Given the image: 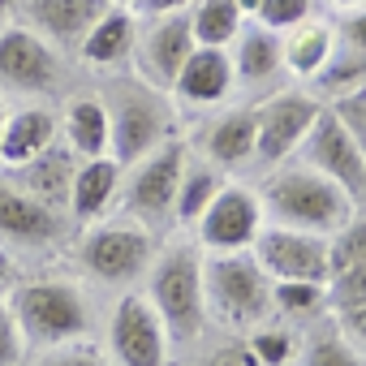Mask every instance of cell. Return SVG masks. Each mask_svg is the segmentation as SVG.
Here are the masks:
<instances>
[{"label":"cell","instance_id":"cell-5","mask_svg":"<svg viewBox=\"0 0 366 366\" xmlns=\"http://www.w3.org/2000/svg\"><path fill=\"white\" fill-rule=\"evenodd\" d=\"M155 250H159V233L142 229L129 216H104L95 224H82V233L74 237V263L95 285H108V289L138 285Z\"/></svg>","mask_w":366,"mask_h":366},{"label":"cell","instance_id":"cell-16","mask_svg":"<svg viewBox=\"0 0 366 366\" xmlns=\"http://www.w3.org/2000/svg\"><path fill=\"white\" fill-rule=\"evenodd\" d=\"M237 86V74H233V56L229 48H203L194 44V52L186 56V65L177 69L168 95L177 108H186V112H212L220 108Z\"/></svg>","mask_w":366,"mask_h":366},{"label":"cell","instance_id":"cell-12","mask_svg":"<svg viewBox=\"0 0 366 366\" xmlns=\"http://www.w3.org/2000/svg\"><path fill=\"white\" fill-rule=\"evenodd\" d=\"M168 332L147 302V293H125L117 297L108 315V349L117 366H168Z\"/></svg>","mask_w":366,"mask_h":366},{"label":"cell","instance_id":"cell-27","mask_svg":"<svg viewBox=\"0 0 366 366\" xmlns=\"http://www.w3.org/2000/svg\"><path fill=\"white\" fill-rule=\"evenodd\" d=\"M190 18V31H194V44L203 48H229L246 22V14L237 9V0H194L186 9Z\"/></svg>","mask_w":366,"mask_h":366},{"label":"cell","instance_id":"cell-23","mask_svg":"<svg viewBox=\"0 0 366 366\" xmlns=\"http://www.w3.org/2000/svg\"><path fill=\"white\" fill-rule=\"evenodd\" d=\"M229 48H233V52H229V56H233V74H237L242 86H267L272 78L285 74V61H280V35L267 31V26H259L254 18L242 22L237 39H233Z\"/></svg>","mask_w":366,"mask_h":366},{"label":"cell","instance_id":"cell-19","mask_svg":"<svg viewBox=\"0 0 366 366\" xmlns=\"http://www.w3.org/2000/svg\"><path fill=\"white\" fill-rule=\"evenodd\" d=\"M194 155L212 159L220 172H237L246 164H254V108H224L212 121H203V129L190 142Z\"/></svg>","mask_w":366,"mask_h":366},{"label":"cell","instance_id":"cell-9","mask_svg":"<svg viewBox=\"0 0 366 366\" xmlns=\"http://www.w3.org/2000/svg\"><path fill=\"white\" fill-rule=\"evenodd\" d=\"M263 203L259 190L246 181H224L216 190V199L207 203V212L194 220V242L207 254H224V250H250L259 229H263Z\"/></svg>","mask_w":366,"mask_h":366},{"label":"cell","instance_id":"cell-17","mask_svg":"<svg viewBox=\"0 0 366 366\" xmlns=\"http://www.w3.org/2000/svg\"><path fill=\"white\" fill-rule=\"evenodd\" d=\"M108 14V0H18V18L61 56L78 52L86 31Z\"/></svg>","mask_w":366,"mask_h":366},{"label":"cell","instance_id":"cell-36","mask_svg":"<svg viewBox=\"0 0 366 366\" xmlns=\"http://www.w3.org/2000/svg\"><path fill=\"white\" fill-rule=\"evenodd\" d=\"M22 357H26V336L18 327L5 293H0V366H22Z\"/></svg>","mask_w":366,"mask_h":366},{"label":"cell","instance_id":"cell-4","mask_svg":"<svg viewBox=\"0 0 366 366\" xmlns=\"http://www.w3.org/2000/svg\"><path fill=\"white\" fill-rule=\"evenodd\" d=\"M147 302L155 306L168 340L186 345L199 340L207 323V302H203V250L199 242H172L159 246L151 267H147Z\"/></svg>","mask_w":366,"mask_h":366},{"label":"cell","instance_id":"cell-2","mask_svg":"<svg viewBox=\"0 0 366 366\" xmlns=\"http://www.w3.org/2000/svg\"><path fill=\"white\" fill-rule=\"evenodd\" d=\"M259 203H263L267 224L306 229V233H323V237H332L357 212V203L336 181H327L310 164H276L259 186Z\"/></svg>","mask_w":366,"mask_h":366},{"label":"cell","instance_id":"cell-14","mask_svg":"<svg viewBox=\"0 0 366 366\" xmlns=\"http://www.w3.org/2000/svg\"><path fill=\"white\" fill-rule=\"evenodd\" d=\"M250 254L272 280H323L327 285V237L285 224H263Z\"/></svg>","mask_w":366,"mask_h":366},{"label":"cell","instance_id":"cell-28","mask_svg":"<svg viewBox=\"0 0 366 366\" xmlns=\"http://www.w3.org/2000/svg\"><path fill=\"white\" fill-rule=\"evenodd\" d=\"M357 86H366V52H353V48L336 44L332 56L323 61V69L310 78V95H319L327 104V99H336L345 91H357Z\"/></svg>","mask_w":366,"mask_h":366},{"label":"cell","instance_id":"cell-29","mask_svg":"<svg viewBox=\"0 0 366 366\" xmlns=\"http://www.w3.org/2000/svg\"><path fill=\"white\" fill-rule=\"evenodd\" d=\"M297 353H302V366H362V353L345 340L336 319L315 323V332L297 340Z\"/></svg>","mask_w":366,"mask_h":366},{"label":"cell","instance_id":"cell-18","mask_svg":"<svg viewBox=\"0 0 366 366\" xmlns=\"http://www.w3.org/2000/svg\"><path fill=\"white\" fill-rule=\"evenodd\" d=\"M121 177H125V164L112 159V155L78 159L74 181H69V224H74V229L112 216L117 194H121Z\"/></svg>","mask_w":366,"mask_h":366},{"label":"cell","instance_id":"cell-35","mask_svg":"<svg viewBox=\"0 0 366 366\" xmlns=\"http://www.w3.org/2000/svg\"><path fill=\"white\" fill-rule=\"evenodd\" d=\"M302 18H310V0H259V5H254V22L276 31V35L297 26Z\"/></svg>","mask_w":366,"mask_h":366},{"label":"cell","instance_id":"cell-21","mask_svg":"<svg viewBox=\"0 0 366 366\" xmlns=\"http://www.w3.org/2000/svg\"><path fill=\"white\" fill-rule=\"evenodd\" d=\"M61 138V117L48 104H22L5 117V134H0V168H18L48 151Z\"/></svg>","mask_w":366,"mask_h":366},{"label":"cell","instance_id":"cell-44","mask_svg":"<svg viewBox=\"0 0 366 366\" xmlns=\"http://www.w3.org/2000/svg\"><path fill=\"white\" fill-rule=\"evenodd\" d=\"M336 9H353V5H366V0H332Z\"/></svg>","mask_w":366,"mask_h":366},{"label":"cell","instance_id":"cell-11","mask_svg":"<svg viewBox=\"0 0 366 366\" xmlns=\"http://www.w3.org/2000/svg\"><path fill=\"white\" fill-rule=\"evenodd\" d=\"M65 78V56L31 26L0 31V86L14 95H52Z\"/></svg>","mask_w":366,"mask_h":366},{"label":"cell","instance_id":"cell-41","mask_svg":"<svg viewBox=\"0 0 366 366\" xmlns=\"http://www.w3.org/2000/svg\"><path fill=\"white\" fill-rule=\"evenodd\" d=\"M194 0H134V18H164V14H186Z\"/></svg>","mask_w":366,"mask_h":366},{"label":"cell","instance_id":"cell-10","mask_svg":"<svg viewBox=\"0 0 366 366\" xmlns=\"http://www.w3.org/2000/svg\"><path fill=\"white\" fill-rule=\"evenodd\" d=\"M323 99L310 91H276L254 108V164H285L289 155H297L302 138L310 134V125L319 121Z\"/></svg>","mask_w":366,"mask_h":366},{"label":"cell","instance_id":"cell-30","mask_svg":"<svg viewBox=\"0 0 366 366\" xmlns=\"http://www.w3.org/2000/svg\"><path fill=\"white\" fill-rule=\"evenodd\" d=\"M272 310L285 319H319L327 310V285L323 280H272Z\"/></svg>","mask_w":366,"mask_h":366},{"label":"cell","instance_id":"cell-1","mask_svg":"<svg viewBox=\"0 0 366 366\" xmlns=\"http://www.w3.org/2000/svg\"><path fill=\"white\" fill-rule=\"evenodd\" d=\"M108 112V155L121 164L142 159L159 142L177 138V104L164 86H151L138 74H117L99 91Z\"/></svg>","mask_w":366,"mask_h":366},{"label":"cell","instance_id":"cell-7","mask_svg":"<svg viewBox=\"0 0 366 366\" xmlns=\"http://www.w3.org/2000/svg\"><path fill=\"white\" fill-rule=\"evenodd\" d=\"M190 155L186 138H168L155 151H147L142 159L125 164L121 177V194H117V216L138 220L151 233H164L172 224V203H177V181H181V164Z\"/></svg>","mask_w":366,"mask_h":366},{"label":"cell","instance_id":"cell-20","mask_svg":"<svg viewBox=\"0 0 366 366\" xmlns=\"http://www.w3.org/2000/svg\"><path fill=\"white\" fill-rule=\"evenodd\" d=\"M74 168H78V155L56 138L48 151H39L35 159H26L18 168H5V172L18 181L31 199H39L44 207L69 216V181H74Z\"/></svg>","mask_w":366,"mask_h":366},{"label":"cell","instance_id":"cell-26","mask_svg":"<svg viewBox=\"0 0 366 366\" xmlns=\"http://www.w3.org/2000/svg\"><path fill=\"white\" fill-rule=\"evenodd\" d=\"M229 181V172H220L212 159L203 155H186V164H181V181H177V203H172V224L181 229H194V220L207 212V203L216 199V190Z\"/></svg>","mask_w":366,"mask_h":366},{"label":"cell","instance_id":"cell-43","mask_svg":"<svg viewBox=\"0 0 366 366\" xmlns=\"http://www.w3.org/2000/svg\"><path fill=\"white\" fill-rule=\"evenodd\" d=\"M18 14V0H0V22H9Z\"/></svg>","mask_w":366,"mask_h":366},{"label":"cell","instance_id":"cell-25","mask_svg":"<svg viewBox=\"0 0 366 366\" xmlns=\"http://www.w3.org/2000/svg\"><path fill=\"white\" fill-rule=\"evenodd\" d=\"M61 142L78 155H108V112L99 95H74L61 112Z\"/></svg>","mask_w":366,"mask_h":366},{"label":"cell","instance_id":"cell-38","mask_svg":"<svg viewBox=\"0 0 366 366\" xmlns=\"http://www.w3.org/2000/svg\"><path fill=\"white\" fill-rule=\"evenodd\" d=\"M332 31H336V44H345V48H353V52H366V5L345 9V18H340Z\"/></svg>","mask_w":366,"mask_h":366},{"label":"cell","instance_id":"cell-22","mask_svg":"<svg viewBox=\"0 0 366 366\" xmlns=\"http://www.w3.org/2000/svg\"><path fill=\"white\" fill-rule=\"evenodd\" d=\"M134 35H138V18L134 9H121V5H108V14L86 31V39L78 44V56L91 65V69H125L129 56H134Z\"/></svg>","mask_w":366,"mask_h":366},{"label":"cell","instance_id":"cell-32","mask_svg":"<svg viewBox=\"0 0 366 366\" xmlns=\"http://www.w3.org/2000/svg\"><path fill=\"white\" fill-rule=\"evenodd\" d=\"M366 259V216H349L332 237H327V276L345 272L349 263H362Z\"/></svg>","mask_w":366,"mask_h":366},{"label":"cell","instance_id":"cell-24","mask_svg":"<svg viewBox=\"0 0 366 366\" xmlns=\"http://www.w3.org/2000/svg\"><path fill=\"white\" fill-rule=\"evenodd\" d=\"M332 48H336V31L323 18H302L297 26L280 31V61L293 78L310 82L323 69V61L332 56Z\"/></svg>","mask_w":366,"mask_h":366},{"label":"cell","instance_id":"cell-6","mask_svg":"<svg viewBox=\"0 0 366 366\" xmlns=\"http://www.w3.org/2000/svg\"><path fill=\"white\" fill-rule=\"evenodd\" d=\"M203 302L207 319L224 327H259L272 315V276L259 267L250 250L203 254Z\"/></svg>","mask_w":366,"mask_h":366},{"label":"cell","instance_id":"cell-15","mask_svg":"<svg viewBox=\"0 0 366 366\" xmlns=\"http://www.w3.org/2000/svg\"><path fill=\"white\" fill-rule=\"evenodd\" d=\"M194 52V31L186 14H164V18H138L134 35V74L147 78L151 86H172L177 69Z\"/></svg>","mask_w":366,"mask_h":366},{"label":"cell","instance_id":"cell-34","mask_svg":"<svg viewBox=\"0 0 366 366\" xmlns=\"http://www.w3.org/2000/svg\"><path fill=\"white\" fill-rule=\"evenodd\" d=\"M327 112L345 125V134L357 142V151L366 155V86H357V91H345V95H336V99H327Z\"/></svg>","mask_w":366,"mask_h":366},{"label":"cell","instance_id":"cell-13","mask_svg":"<svg viewBox=\"0 0 366 366\" xmlns=\"http://www.w3.org/2000/svg\"><path fill=\"white\" fill-rule=\"evenodd\" d=\"M297 155H302V164H310L315 172H323L327 181H336L353 203H366V155L345 134V125L327 112V104H323L319 121L310 125V134L302 138Z\"/></svg>","mask_w":366,"mask_h":366},{"label":"cell","instance_id":"cell-45","mask_svg":"<svg viewBox=\"0 0 366 366\" xmlns=\"http://www.w3.org/2000/svg\"><path fill=\"white\" fill-rule=\"evenodd\" d=\"M5 117H9V108H5V99H0V134H5Z\"/></svg>","mask_w":366,"mask_h":366},{"label":"cell","instance_id":"cell-40","mask_svg":"<svg viewBox=\"0 0 366 366\" xmlns=\"http://www.w3.org/2000/svg\"><path fill=\"white\" fill-rule=\"evenodd\" d=\"M203 366H259V362H254V353L246 349V340H233V345H220V349H212Z\"/></svg>","mask_w":366,"mask_h":366},{"label":"cell","instance_id":"cell-42","mask_svg":"<svg viewBox=\"0 0 366 366\" xmlns=\"http://www.w3.org/2000/svg\"><path fill=\"white\" fill-rule=\"evenodd\" d=\"M14 285V259L5 254V250H0V293H5Z\"/></svg>","mask_w":366,"mask_h":366},{"label":"cell","instance_id":"cell-31","mask_svg":"<svg viewBox=\"0 0 366 366\" xmlns=\"http://www.w3.org/2000/svg\"><path fill=\"white\" fill-rule=\"evenodd\" d=\"M246 349L254 353L259 366H289V362L297 357V336H293V327H272V323L263 319L259 327H250Z\"/></svg>","mask_w":366,"mask_h":366},{"label":"cell","instance_id":"cell-33","mask_svg":"<svg viewBox=\"0 0 366 366\" xmlns=\"http://www.w3.org/2000/svg\"><path fill=\"white\" fill-rule=\"evenodd\" d=\"M353 306H366V259L327 276V310H353Z\"/></svg>","mask_w":366,"mask_h":366},{"label":"cell","instance_id":"cell-8","mask_svg":"<svg viewBox=\"0 0 366 366\" xmlns=\"http://www.w3.org/2000/svg\"><path fill=\"white\" fill-rule=\"evenodd\" d=\"M69 216L44 207L39 199H31L9 172H0V250L9 259L14 254H31V259H48L56 250L69 246Z\"/></svg>","mask_w":366,"mask_h":366},{"label":"cell","instance_id":"cell-3","mask_svg":"<svg viewBox=\"0 0 366 366\" xmlns=\"http://www.w3.org/2000/svg\"><path fill=\"white\" fill-rule=\"evenodd\" d=\"M22 336H26V349H56V345H74V340H86L91 323H95V310H91V297L78 280L69 276H35V280H18L14 293L5 297Z\"/></svg>","mask_w":366,"mask_h":366},{"label":"cell","instance_id":"cell-37","mask_svg":"<svg viewBox=\"0 0 366 366\" xmlns=\"http://www.w3.org/2000/svg\"><path fill=\"white\" fill-rule=\"evenodd\" d=\"M39 366H108V357H104L99 349H91V345H82V340H74V345L44 349Z\"/></svg>","mask_w":366,"mask_h":366},{"label":"cell","instance_id":"cell-46","mask_svg":"<svg viewBox=\"0 0 366 366\" xmlns=\"http://www.w3.org/2000/svg\"><path fill=\"white\" fill-rule=\"evenodd\" d=\"M108 5H121V9H134V0H108Z\"/></svg>","mask_w":366,"mask_h":366},{"label":"cell","instance_id":"cell-39","mask_svg":"<svg viewBox=\"0 0 366 366\" xmlns=\"http://www.w3.org/2000/svg\"><path fill=\"white\" fill-rule=\"evenodd\" d=\"M332 319H336V327L345 332V340H349L357 353H366V306H353V310H332Z\"/></svg>","mask_w":366,"mask_h":366}]
</instances>
